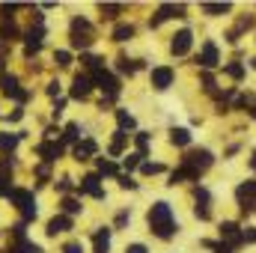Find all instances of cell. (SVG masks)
<instances>
[{
	"label": "cell",
	"mask_w": 256,
	"mask_h": 253,
	"mask_svg": "<svg viewBox=\"0 0 256 253\" xmlns=\"http://www.w3.org/2000/svg\"><path fill=\"white\" fill-rule=\"evenodd\" d=\"M96 149H98L96 140H90V137H86V140H78V143H74V158H78V161H90V158L96 155Z\"/></svg>",
	"instance_id": "cell-15"
},
{
	"label": "cell",
	"mask_w": 256,
	"mask_h": 253,
	"mask_svg": "<svg viewBox=\"0 0 256 253\" xmlns=\"http://www.w3.org/2000/svg\"><path fill=\"white\" fill-rule=\"evenodd\" d=\"M202 12H208V15H224V12H230V3H202Z\"/></svg>",
	"instance_id": "cell-27"
},
{
	"label": "cell",
	"mask_w": 256,
	"mask_h": 253,
	"mask_svg": "<svg viewBox=\"0 0 256 253\" xmlns=\"http://www.w3.org/2000/svg\"><path fill=\"white\" fill-rule=\"evenodd\" d=\"M140 158H143V155H140V152H134V155H128L126 161H122V164H126V170H134V167H137V164H143V161H140Z\"/></svg>",
	"instance_id": "cell-38"
},
{
	"label": "cell",
	"mask_w": 256,
	"mask_h": 253,
	"mask_svg": "<svg viewBox=\"0 0 256 253\" xmlns=\"http://www.w3.org/2000/svg\"><path fill=\"white\" fill-rule=\"evenodd\" d=\"M250 167H254V170H256V155H254V158H250Z\"/></svg>",
	"instance_id": "cell-49"
},
{
	"label": "cell",
	"mask_w": 256,
	"mask_h": 253,
	"mask_svg": "<svg viewBox=\"0 0 256 253\" xmlns=\"http://www.w3.org/2000/svg\"><path fill=\"white\" fill-rule=\"evenodd\" d=\"M6 253H42V250H39V244H33V242L21 238V242H15V244H12Z\"/></svg>",
	"instance_id": "cell-21"
},
{
	"label": "cell",
	"mask_w": 256,
	"mask_h": 253,
	"mask_svg": "<svg viewBox=\"0 0 256 253\" xmlns=\"http://www.w3.org/2000/svg\"><path fill=\"white\" fill-rule=\"evenodd\" d=\"M15 36H18V27H15V24H12V21H9V24H3V27H0V42H12V39H15Z\"/></svg>",
	"instance_id": "cell-28"
},
{
	"label": "cell",
	"mask_w": 256,
	"mask_h": 253,
	"mask_svg": "<svg viewBox=\"0 0 256 253\" xmlns=\"http://www.w3.org/2000/svg\"><path fill=\"white\" fill-rule=\"evenodd\" d=\"M250 114H254V120H256V104H254V110H250Z\"/></svg>",
	"instance_id": "cell-50"
},
{
	"label": "cell",
	"mask_w": 256,
	"mask_h": 253,
	"mask_svg": "<svg viewBox=\"0 0 256 253\" xmlns=\"http://www.w3.org/2000/svg\"><path fill=\"white\" fill-rule=\"evenodd\" d=\"M226 74H230V78H236V80H242V78H244V66L230 63V66H226Z\"/></svg>",
	"instance_id": "cell-34"
},
{
	"label": "cell",
	"mask_w": 256,
	"mask_h": 253,
	"mask_svg": "<svg viewBox=\"0 0 256 253\" xmlns=\"http://www.w3.org/2000/svg\"><path fill=\"white\" fill-rule=\"evenodd\" d=\"M57 188H60V194H68V190L74 188V182H72V179L66 176V179H60V182H57Z\"/></svg>",
	"instance_id": "cell-41"
},
{
	"label": "cell",
	"mask_w": 256,
	"mask_h": 253,
	"mask_svg": "<svg viewBox=\"0 0 256 253\" xmlns=\"http://www.w3.org/2000/svg\"><path fill=\"white\" fill-rule=\"evenodd\" d=\"M140 170H143L146 176H155V173H161L164 167H161V164H149V161H143V164H140Z\"/></svg>",
	"instance_id": "cell-35"
},
{
	"label": "cell",
	"mask_w": 256,
	"mask_h": 253,
	"mask_svg": "<svg viewBox=\"0 0 256 253\" xmlns=\"http://www.w3.org/2000/svg\"><path fill=\"white\" fill-rule=\"evenodd\" d=\"M200 66H202V68H214V66H218V45H214V42H206V45H202Z\"/></svg>",
	"instance_id": "cell-17"
},
{
	"label": "cell",
	"mask_w": 256,
	"mask_h": 253,
	"mask_svg": "<svg viewBox=\"0 0 256 253\" xmlns=\"http://www.w3.org/2000/svg\"><path fill=\"white\" fill-rule=\"evenodd\" d=\"M48 96H54V98L60 96V84H57V80H51V84H48Z\"/></svg>",
	"instance_id": "cell-46"
},
{
	"label": "cell",
	"mask_w": 256,
	"mask_h": 253,
	"mask_svg": "<svg viewBox=\"0 0 256 253\" xmlns=\"http://www.w3.org/2000/svg\"><path fill=\"white\" fill-rule=\"evenodd\" d=\"M63 253H84V248H80V242H68L63 248Z\"/></svg>",
	"instance_id": "cell-42"
},
{
	"label": "cell",
	"mask_w": 256,
	"mask_h": 253,
	"mask_svg": "<svg viewBox=\"0 0 256 253\" xmlns=\"http://www.w3.org/2000/svg\"><path fill=\"white\" fill-rule=\"evenodd\" d=\"M206 248H212L214 253H232V248H230V244H224V242H220V244H212V242H206Z\"/></svg>",
	"instance_id": "cell-40"
},
{
	"label": "cell",
	"mask_w": 256,
	"mask_h": 253,
	"mask_svg": "<svg viewBox=\"0 0 256 253\" xmlns=\"http://www.w3.org/2000/svg\"><path fill=\"white\" fill-rule=\"evenodd\" d=\"M36 152L51 164V161H57V158L63 155V146H60V143H54V140H45V143H39V146H36Z\"/></svg>",
	"instance_id": "cell-14"
},
{
	"label": "cell",
	"mask_w": 256,
	"mask_h": 253,
	"mask_svg": "<svg viewBox=\"0 0 256 253\" xmlns=\"http://www.w3.org/2000/svg\"><path fill=\"white\" fill-rule=\"evenodd\" d=\"M36 176H39V179H48V176H51L48 164H39V167H36Z\"/></svg>",
	"instance_id": "cell-44"
},
{
	"label": "cell",
	"mask_w": 256,
	"mask_h": 253,
	"mask_svg": "<svg viewBox=\"0 0 256 253\" xmlns=\"http://www.w3.org/2000/svg\"><path fill=\"white\" fill-rule=\"evenodd\" d=\"M236 200L244 212H256V182H242L236 188Z\"/></svg>",
	"instance_id": "cell-5"
},
{
	"label": "cell",
	"mask_w": 256,
	"mask_h": 253,
	"mask_svg": "<svg viewBox=\"0 0 256 253\" xmlns=\"http://www.w3.org/2000/svg\"><path fill=\"white\" fill-rule=\"evenodd\" d=\"M244 232V242H256V226H248V230H242Z\"/></svg>",
	"instance_id": "cell-45"
},
{
	"label": "cell",
	"mask_w": 256,
	"mask_h": 253,
	"mask_svg": "<svg viewBox=\"0 0 256 253\" xmlns=\"http://www.w3.org/2000/svg\"><path fill=\"white\" fill-rule=\"evenodd\" d=\"M120 12H122L120 3H102V15H108V18H116Z\"/></svg>",
	"instance_id": "cell-32"
},
{
	"label": "cell",
	"mask_w": 256,
	"mask_h": 253,
	"mask_svg": "<svg viewBox=\"0 0 256 253\" xmlns=\"http://www.w3.org/2000/svg\"><path fill=\"white\" fill-rule=\"evenodd\" d=\"M170 84H173V68H170V66H158V68H152V86L167 90Z\"/></svg>",
	"instance_id": "cell-13"
},
{
	"label": "cell",
	"mask_w": 256,
	"mask_h": 253,
	"mask_svg": "<svg viewBox=\"0 0 256 253\" xmlns=\"http://www.w3.org/2000/svg\"><path fill=\"white\" fill-rule=\"evenodd\" d=\"M90 92H92V78L90 74H74V80H72V98H90Z\"/></svg>",
	"instance_id": "cell-11"
},
{
	"label": "cell",
	"mask_w": 256,
	"mask_h": 253,
	"mask_svg": "<svg viewBox=\"0 0 256 253\" xmlns=\"http://www.w3.org/2000/svg\"><path fill=\"white\" fill-rule=\"evenodd\" d=\"M72 230V218L68 214H57L48 220V236H57V232H68Z\"/></svg>",
	"instance_id": "cell-18"
},
{
	"label": "cell",
	"mask_w": 256,
	"mask_h": 253,
	"mask_svg": "<svg viewBox=\"0 0 256 253\" xmlns=\"http://www.w3.org/2000/svg\"><path fill=\"white\" fill-rule=\"evenodd\" d=\"M131 36H134V27L131 24H116V30H114V39L116 42H128Z\"/></svg>",
	"instance_id": "cell-24"
},
{
	"label": "cell",
	"mask_w": 256,
	"mask_h": 253,
	"mask_svg": "<svg viewBox=\"0 0 256 253\" xmlns=\"http://www.w3.org/2000/svg\"><path fill=\"white\" fill-rule=\"evenodd\" d=\"M220 238H224V244H230L232 250H236L238 244H244V232H242V226L232 224V220H224V224H220Z\"/></svg>",
	"instance_id": "cell-6"
},
{
	"label": "cell",
	"mask_w": 256,
	"mask_h": 253,
	"mask_svg": "<svg viewBox=\"0 0 256 253\" xmlns=\"http://www.w3.org/2000/svg\"><path fill=\"white\" fill-rule=\"evenodd\" d=\"M63 212H66V214H78V212H80V202H78V200H72V196H66V200H63Z\"/></svg>",
	"instance_id": "cell-33"
},
{
	"label": "cell",
	"mask_w": 256,
	"mask_h": 253,
	"mask_svg": "<svg viewBox=\"0 0 256 253\" xmlns=\"http://www.w3.org/2000/svg\"><path fill=\"white\" fill-rule=\"evenodd\" d=\"M116 68H120L122 74H134V72H137V63H134V60H126V57H122V60H116Z\"/></svg>",
	"instance_id": "cell-31"
},
{
	"label": "cell",
	"mask_w": 256,
	"mask_h": 253,
	"mask_svg": "<svg viewBox=\"0 0 256 253\" xmlns=\"http://www.w3.org/2000/svg\"><path fill=\"white\" fill-rule=\"evenodd\" d=\"M42 42H45V27H42V21H36V27H30L27 33H24V45H27V57H33L39 48H42Z\"/></svg>",
	"instance_id": "cell-7"
},
{
	"label": "cell",
	"mask_w": 256,
	"mask_h": 253,
	"mask_svg": "<svg viewBox=\"0 0 256 253\" xmlns=\"http://www.w3.org/2000/svg\"><path fill=\"white\" fill-rule=\"evenodd\" d=\"M0 86H3V92H6L9 98H15V102H27V92L21 90V84H18L15 74H3V78H0Z\"/></svg>",
	"instance_id": "cell-9"
},
{
	"label": "cell",
	"mask_w": 256,
	"mask_h": 253,
	"mask_svg": "<svg viewBox=\"0 0 256 253\" xmlns=\"http://www.w3.org/2000/svg\"><path fill=\"white\" fill-rule=\"evenodd\" d=\"M167 18H185V6H182V3H179V6H176V3H161V6H158V15L152 18V27H158V24L167 21Z\"/></svg>",
	"instance_id": "cell-8"
},
{
	"label": "cell",
	"mask_w": 256,
	"mask_h": 253,
	"mask_svg": "<svg viewBox=\"0 0 256 253\" xmlns=\"http://www.w3.org/2000/svg\"><path fill=\"white\" fill-rule=\"evenodd\" d=\"M126 224H128V214H126V212H122V214H116V226H126Z\"/></svg>",
	"instance_id": "cell-48"
},
{
	"label": "cell",
	"mask_w": 256,
	"mask_h": 253,
	"mask_svg": "<svg viewBox=\"0 0 256 253\" xmlns=\"http://www.w3.org/2000/svg\"><path fill=\"white\" fill-rule=\"evenodd\" d=\"M194 200H196L194 214H196L200 220H208V218H212V206H208V200H212V196H208V190H206V188H196V190H194Z\"/></svg>",
	"instance_id": "cell-12"
},
{
	"label": "cell",
	"mask_w": 256,
	"mask_h": 253,
	"mask_svg": "<svg viewBox=\"0 0 256 253\" xmlns=\"http://www.w3.org/2000/svg\"><path fill=\"white\" fill-rule=\"evenodd\" d=\"M80 190L92 194L96 200H104V190H102V185H98V173H90V176H84V179H80Z\"/></svg>",
	"instance_id": "cell-16"
},
{
	"label": "cell",
	"mask_w": 256,
	"mask_h": 253,
	"mask_svg": "<svg viewBox=\"0 0 256 253\" xmlns=\"http://www.w3.org/2000/svg\"><path fill=\"white\" fill-rule=\"evenodd\" d=\"M68 39H72V48H90L96 42V30L86 18H74L68 27Z\"/></svg>",
	"instance_id": "cell-2"
},
{
	"label": "cell",
	"mask_w": 256,
	"mask_h": 253,
	"mask_svg": "<svg viewBox=\"0 0 256 253\" xmlns=\"http://www.w3.org/2000/svg\"><path fill=\"white\" fill-rule=\"evenodd\" d=\"M78 137H80V128L74 126V122H68V126H66V140H74V143H78Z\"/></svg>",
	"instance_id": "cell-37"
},
{
	"label": "cell",
	"mask_w": 256,
	"mask_h": 253,
	"mask_svg": "<svg viewBox=\"0 0 256 253\" xmlns=\"http://www.w3.org/2000/svg\"><path fill=\"white\" fill-rule=\"evenodd\" d=\"M92 242H96V253H108V250H110V230H108V226H104V230H98Z\"/></svg>",
	"instance_id": "cell-20"
},
{
	"label": "cell",
	"mask_w": 256,
	"mask_h": 253,
	"mask_svg": "<svg viewBox=\"0 0 256 253\" xmlns=\"http://www.w3.org/2000/svg\"><path fill=\"white\" fill-rule=\"evenodd\" d=\"M54 63L57 66H72V54H68V51H57V54H54Z\"/></svg>",
	"instance_id": "cell-36"
},
{
	"label": "cell",
	"mask_w": 256,
	"mask_h": 253,
	"mask_svg": "<svg viewBox=\"0 0 256 253\" xmlns=\"http://www.w3.org/2000/svg\"><path fill=\"white\" fill-rule=\"evenodd\" d=\"M18 146V134H9V131H0V152H12Z\"/></svg>",
	"instance_id": "cell-22"
},
{
	"label": "cell",
	"mask_w": 256,
	"mask_h": 253,
	"mask_svg": "<svg viewBox=\"0 0 256 253\" xmlns=\"http://www.w3.org/2000/svg\"><path fill=\"white\" fill-rule=\"evenodd\" d=\"M212 152L208 149H191V152H185V158H182V164L185 167H191L194 173H202V170H208L212 167Z\"/></svg>",
	"instance_id": "cell-4"
},
{
	"label": "cell",
	"mask_w": 256,
	"mask_h": 253,
	"mask_svg": "<svg viewBox=\"0 0 256 253\" xmlns=\"http://www.w3.org/2000/svg\"><path fill=\"white\" fill-rule=\"evenodd\" d=\"M170 140H173L176 146H188V143H191V134H188V128H173V131H170Z\"/></svg>",
	"instance_id": "cell-23"
},
{
	"label": "cell",
	"mask_w": 256,
	"mask_h": 253,
	"mask_svg": "<svg viewBox=\"0 0 256 253\" xmlns=\"http://www.w3.org/2000/svg\"><path fill=\"white\" fill-rule=\"evenodd\" d=\"M134 140H137V152H140V155H146V149H149V134H146V131H137V134H134Z\"/></svg>",
	"instance_id": "cell-30"
},
{
	"label": "cell",
	"mask_w": 256,
	"mask_h": 253,
	"mask_svg": "<svg viewBox=\"0 0 256 253\" xmlns=\"http://www.w3.org/2000/svg\"><path fill=\"white\" fill-rule=\"evenodd\" d=\"M200 179V173H194L191 167H179V170H173V176H170V185H179V182H196Z\"/></svg>",
	"instance_id": "cell-19"
},
{
	"label": "cell",
	"mask_w": 256,
	"mask_h": 253,
	"mask_svg": "<svg viewBox=\"0 0 256 253\" xmlns=\"http://www.w3.org/2000/svg\"><path fill=\"white\" fill-rule=\"evenodd\" d=\"M98 173L102 176H116V164L108 161V158H98Z\"/></svg>",
	"instance_id": "cell-29"
},
{
	"label": "cell",
	"mask_w": 256,
	"mask_h": 253,
	"mask_svg": "<svg viewBox=\"0 0 256 253\" xmlns=\"http://www.w3.org/2000/svg\"><path fill=\"white\" fill-rule=\"evenodd\" d=\"M149 230L158 236V238H173L176 232V220H173V208L167 202H155L149 208Z\"/></svg>",
	"instance_id": "cell-1"
},
{
	"label": "cell",
	"mask_w": 256,
	"mask_h": 253,
	"mask_svg": "<svg viewBox=\"0 0 256 253\" xmlns=\"http://www.w3.org/2000/svg\"><path fill=\"white\" fill-rule=\"evenodd\" d=\"M120 185H122V188H137V182H134V179H131V176H120Z\"/></svg>",
	"instance_id": "cell-43"
},
{
	"label": "cell",
	"mask_w": 256,
	"mask_h": 253,
	"mask_svg": "<svg viewBox=\"0 0 256 253\" xmlns=\"http://www.w3.org/2000/svg\"><path fill=\"white\" fill-rule=\"evenodd\" d=\"M9 200L18 206V212L30 220V218H36V200H33V194L27 188H12V194H9Z\"/></svg>",
	"instance_id": "cell-3"
},
{
	"label": "cell",
	"mask_w": 256,
	"mask_h": 253,
	"mask_svg": "<svg viewBox=\"0 0 256 253\" xmlns=\"http://www.w3.org/2000/svg\"><path fill=\"white\" fill-rule=\"evenodd\" d=\"M126 131H116V137L110 140V155H122V149H126Z\"/></svg>",
	"instance_id": "cell-25"
},
{
	"label": "cell",
	"mask_w": 256,
	"mask_h": 253,
	"mask_svg": "<svg viewBox=\"0 0 256 253\" xmlns=\"http://www.w3.org/2000/svg\"><path fill=\"white\" fill-rule=\"evenodd\" d=\"M191 42H194L191 30H179V33L173 36V42H170V51H173L176 57H185V54L191 51Z\"/></svg>",
	"instance_id": "cell-10"
},
{
	"label": "cell",
	"mask_w": 256,
	"mask_h": 253,
	"mask_svg": "<svg viewBox=\"0 0 256 253\" xmlns=\"http://www.w3.org/2000/svg\"><path fill=\"white\" fill-rule=\"evenodd\" d=\"M126 253H146V248H143V244H128Z\"/></svg>",
	"instance_id": "cell-47"
},
{
	"label": "cell",
	"mask_w": 256,
	"mask_h": 253,
	"mask_svg": "<svg viewBox=\"0 0 256 253\" xmlns=\"http://www.w3.org/2000/svg\"><path fill=\"white\" fill-rule=\"evenodd\" d=\"M116 122H120V131H131L134 128V116L128 110H116Z\"/></svg>",
	"instance_id": "cell-26"
},
{
	"label": "cell",
	"mask_w": 256,
	"mask_h": 253,
	"mask_svg": "<svg viewBox=\"0 0 256 253\" xmlns=\"http://www.w3.org/2000/svg\"><path fill=\"white\" fill-rule=\"evenodd\" d=\"M9 194H12V179L0 176V196H9Z\"/></svg>",
	"instance_id": "cell-39"
}]
</instances>
